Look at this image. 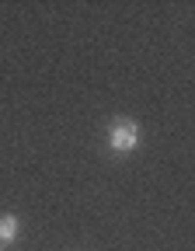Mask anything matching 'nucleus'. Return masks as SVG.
<instances>
[{
	"label": "nucleus",
	"mask_w": 195,
	"mask_h": 251,
	"mask_svg": "<svg viewBox=\"0 0 195 251\" xmlns=\"http://www.w3.org/2000/svg\"><path fill=\"white\" fill-rule=\"evenodd\" d=\"M140 136H143V133H140V122L129 119V115H119V119L108 122V150L119 153V157L133 153V150L140 147Z\"/></svg>",
	"instance_id": "nucleus-1"
},
{
	"label": "nucleus",
	"mask_w": 195,
	"mask_h": 251,
	"mask_svg": "<svg viewBox=\"0 0 195 251\" xmlns=\"http://www.w3.org/2000/svg\"><path fill=\"white\" fill-rule=\"evenodd\" d=\"M18 230H21V220H18V216H11V213L0 216V244L18 241Z\"/></svg>",
	"instance_id": "nucleus-2"
}]
</instances>
